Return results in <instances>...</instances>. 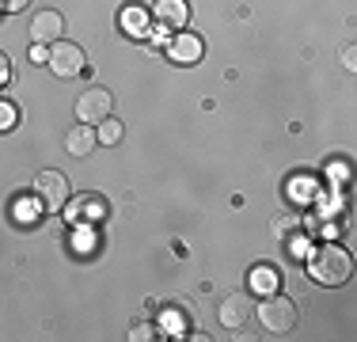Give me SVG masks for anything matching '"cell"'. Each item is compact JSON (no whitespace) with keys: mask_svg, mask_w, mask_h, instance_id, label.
<instances>
[{"mask_svg":"<svg viewBox=\"0 0 357 342\" xmlns=\"http://www.w3.org/2000/svg\"><path fill=\"white\" fill-rule=\"evenodd\" d=\"M186 20H190V4L186 0H156L152 4V23L164 31H186Z\"/></svg>","mask_w":357,"mask_h":342,"instance_id":"obj_8","label":"cell"},{"mask_svg":"<svg viewBox=\"0 0 357 342\" xmlns=\"http://www.w3.org/2000/svg\"><path fill=\"white\" fill-rule=\"evenodd\" d=\"M15 126H20V107L8 103V99H0V133L15 130Z\"/></svg>","mask_w":357,"mask_h":342,"instance_id":"obj_15","label":"cell"},{"mask_svg":"<svg viewBox=\"0 0 357 342\" xmlns=\"http://www.w3.org/2000/svg\"><path fill=\"white\" fill-rule=\"evenodd\" d=\"M65 34V15L54 12V8H42V12L31 15V42L35 46H54Z\"/></svg>","mask_w":357,"mask_h":342,"instance_id":"obj_7","label":"cell"},{"mask_svg":"<svg viewBox=\"0 0 357 342\" xmlns=\"http://www.w3.org/2000/svg\"><path fill=\"white\" fill-rule=\"evenodd\" d=\"M130 339H133V342H149V339H156V327H149V323H137Z\"/></svg>","mask_w":357,"mask_h":342,"instance_id":"obj_18","label":"cell"},{"mask_svg":"<svg viewBox=\"0 0 357 342\" xmlns=\"http://www.w3.org/2000/svg\"><path fill=\"white\" fill-rule=\"evenodd\" d=\"M278 278H282V274H278L274 267H266V262H262V267H255V285H259L262 289V293H274V289H278Z\"/></svg>","mask_w":357,"mask_h":342,"instance_id":"obj_12","label":"cell"},{"mask_svg":"<svg viewBox=\"0 0 357 342\" xmlns=\"http://www.w3.org/2000/svg\"><path fill=\"white\" fill-rule=\"evenodd\" d=\"M217 315H220V327L240 331L243 323H248V315H251V297H248V293H228Z\"/></svg>","mask_w":357,"mask_h":342,"instance_id":"obj_9","label":"cell"},{"mask_svg":"<svg viewBox=\"0 0 357 342\" xmlns=\"http://www.w3.org/2000/svg\"><path fill=\"white\" fill-rule=\"evenodd\" d=\"M122 27L130 34H144V12L141 8H130V12H122Z\"/></svg>","mask_w":357,"mask_h":342,"instance_id":"obj_16","label":"cell"},{"mask_svg":"<svg viewBox=\"0 0 357 342\" xmlns=\"http://www.w3.org/2000/svg\"><path fill=\"white\" fill-rule=\"evenodd\" d=\"M289 228H296V217H285V221H278V225H274V232H278V236H285Z\"/></svg>","mask_w":357,"mask_h":342,"instance_id":"obj_21","label":"cell"},{"mask_svg":"<svg viewBox=\"0 0 357 342\" xmlns=\"http://www.w3.org/2000/svg\"><path fill=\"white\" fill-rule=\"evenodd\" d=\"M202 38L198 34H190V31H175V38L167 42V54H172V61L178 65H194V61H202Z\"/></svg>","mask_w":357,"mask_h":342,"instance_id":"obj_10","label":"cell"},{"mask_svg":"<svg viewBox=\"0 0 357 342\" xmlns=\"http://www.w3.org/2000/svg\"><path fill=\"white\" fill-rule=\"evenodd\" d=\"M259 323L270 331V335H289V331L301 323V312H296V301H289L285 293H266L259 304Z\"/></svg>","mask_w":357,"mask_h":342,"instance_id":"obj_2","label":"cell"},{"mask_svg":"<svg viewBox=\"0 0 357 342\" xmlns=\"http://www.w3.org/2000/svg\"><path fill=\"white\" fill-rule=\"evenodd\" d=\"M96 144H99V137H96V130H91L88 122L73 126V130L65 133V149H69V156H76V160L91 156V152H96Z\"/></svg>","mask_w":357,"mask_h":342,"instance_id":"obj_11","label":"cell"},{"mask_svg":"<svg viewBox=\"0 0 357 342\" xmlns=\"http://www.w3.org/2000/svg\"><path fill=\"white\" fill-rule=\"evenodd\" d=\"M107 213H110V205H107L103 194H76V198L65 202V217H69L76 228L99 225V221H107Z\"/></svg>","mask_w":357,"mask_h":342,"instance_id":"obj_5","label":"cell"},{"mask_svg":"<svg viewBox=\"0 0 357 342\" xmlns=\"http://www.w3.org/2000/svg\"><path fill=\"white\" fill-rule=\"evenodd\" d=\"M35 198L42 202V209L61 213L65 202L73 198V194H69V179H65L61 171H38V175H35Z\"/></svg>","mask_w":357,"mask_h":342,"instance_id":"obj_4","label":"cell"},{"mask_svg":"<svg viewBox=\"0 0 357 342\" xmlns=\"http://www.w3.org/2000/svg\"><path fill=\"white\" fill-rule=\"evenodd\" d=\"M8 80H12V61H8V54L0 50V88H4Z\"/></svg>","mask_w":357,"mask_h":342,"instance_id":"obj_19","label":"cell"},{"mask_svg":"<svg viewBox=\"0 0 357 342\" xmlns=\"http://www.w3.org/2000/svg\"><path fill=\"white\" fill-rule=\"evenodd\" d=\"M15 221H20V225H38L42 221V202L38 198H31V205L20 202L15 205Z\"/></svg>","mask_w":357,"mask_h":342,"instance_id":"obj_13","label":"cell"},{"mask_svg":"<svg viewBox=\"0 0 357 342\" xmlns=\"http://www.w3.org/2000/svg\"><path fill=\"white\" fill-rule=\"evenodd\" d=\"M27 4H31V0H0V8H4V12H23Z\"/></svg>","mask_w":357,"mask_h":342,"instance_id":"obj_20","label":"cell"},{"mask_svg":"<svg viewBox=\"0 0 357 342\" xmlns=\"http://www.w3.org/2000/svg\"><path fill=\"white\" fill-rule=\"evenodd\" d=\"M96 137H99V144H118V141H122V122H114V118H107V122H99Z\"/></svg>","mask_w":357,"mask_h":342,"instance_id":"obj_14","label":"cell"},{"mask_svg":"<svg viewBox=\"0 0 357 342\" xmlns=\"http://www.w3.org/2000/svg\"><path fill=\"white\" fill-rule=\"evenodd\" d=\"M110 114H114V96H110L107 88L91 84V88L80 91V99H76V118H80V122L99 126V122H107Z\"/></svg>","mask_w":357,"mask_h":342,"instance_id":"obj_3","label":"cell"},{"mask_svg":"<svg viewBox=\"0 0 357 342\" xmlns=\"http://www.w3.org/2000/svg\"><path fill=\"white\" fill-rule=\"evenodd\" d=\"M46 65L54 68L61 80H69V76H80L84 73V65H88V57H84V50L76 46V42H65V38H57L54 46H50V57H46Z\"/></svg>","mask_w":357,"mask_h":342,"instance_id":"obj_6","label":"cell"},{"mask_svg":"<svg viewBox=\"0 0 357 342\" xmlns=\"http://www.w3.org/2000/svg\"><path fill=\"white\" fill-rule=\"evenodd\" d=\"M31 57H35V61H38V65H46V57H50V50H46V46H35V50H31Z\"/></svg>","mask_w":357,"mask_h":342,"instance_id":"obj_22","label":"cell"},{"mask_svg":"<svg viewBox=\"0 0 357 342\" xmlns=\"http://www.w3.org/2000/svg\"><path fill=\"white\" fill-rule=\"evenodd\" d=\"M88 247H96V232L80 225V236H76V251H88Z\"/></svg>","mask_w":357,"mask_h":342,"instance_id":"obj_17","label":"cell"},{"mask_svg":"<svg viewBox=\"0 0 357 342\" xmlns=\"http://www.w3.org/2000/svg\"><path fill=\"white\" fill-rule=\"evenodd\" d=\"M308 274H312V281H316V285H327V289L346 285V281H350V274H354V259H350V251H346V247L323 244V247L312 251Z\"/></svg>","mask_w":357,"mask_h":342,"instance_id":"obj_1","label":"cell"}]
</instances>
